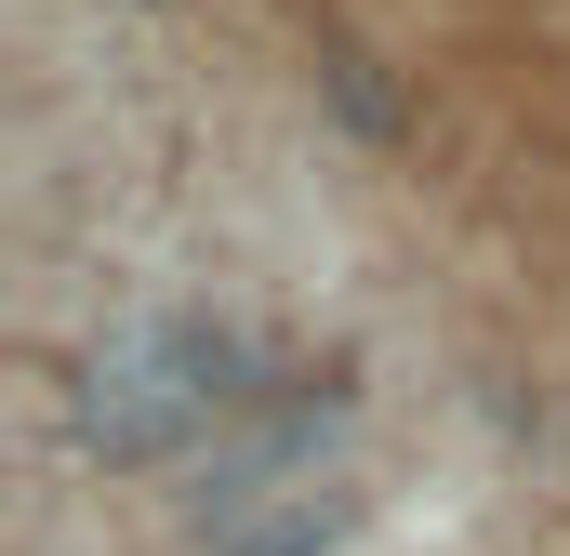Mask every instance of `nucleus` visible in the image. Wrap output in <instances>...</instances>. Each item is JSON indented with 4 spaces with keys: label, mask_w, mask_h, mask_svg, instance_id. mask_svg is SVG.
<instances>
[{
    "label": "nucleus",
    "mask_w": 570,
    "mask_h": 556,
    "mask_svg": "<svg viewBox=\"0 0 570 556\" xmlns=\"http://www.w3.org/2000/svg\"><path fill=\"white\" fill-rule=\"evenodd\" d=\"M345 544V490H266L253 517H226L213 556H332Z\"/></svg>",
    "instance_id": "nucleus-2"
},
{
    "label": "nucleus",
    "mask_w": 570,
    "mask_h": 556,
    "mask_svg": "<svg viewBox=\"0 0 570 556\" xmlns=\"http://www.w3.org/2000/svg\"><path fill=\"white\" fill-rule=\"evenodd\" d=\"M239 411H253V358L226 318H134L80 371V450L94 464H173Z\"/></svg>",
    "instance_id": "nucleus-1"
}]
</instances>
